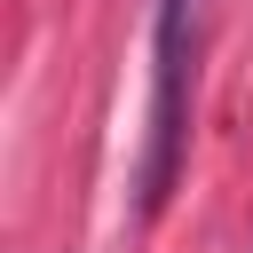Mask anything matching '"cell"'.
Listing matches in <instances>:
<instances>
[{
    "label": "cell",
    "instance_id": "1",
    "mask_svg": "<svg viewBox=\"0 0 253 253\" xmlns=\"http://www.w3.org/2000/svg\"><path fill=\"white\" fill-rule=\"evenodd\" d=\"M182 79H190V32H182V8L158 0V95H150V158H142V213L166 206L174 174H182Z\"/></svg>",
    "mask_w": 253,
    "mask_h": 253
},
{
    "label": "cell",
    "instance_id": "2",
    "mask_svg": "<svg viewBox=\"0 0 253 253\" xmlns=\"http://www.w3.org/2000/svg\"><path fill=\"white\" fill-rule=\"evenodd\" d=\"M174 8H190V0H174Z\"/></svg>",
    "mask_w": 253,
    "mask_h": 253
}]
</instances>
